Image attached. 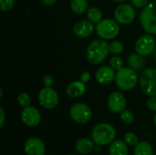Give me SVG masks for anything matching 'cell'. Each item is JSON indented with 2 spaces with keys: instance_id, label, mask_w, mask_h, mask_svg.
<instances>
[{
  "instance_id": "obj_1",
  "label": "cell",
  "mask_w": 156,
  "mask_h": 155,
  "mask_svg": "<svg viewBox=\"0 0 156 155\" xmlns=\"http://www.w3.org/2000/svg\"><path fill=\"white\" fill-rule=\"evenodd\" d=\"M115 128L106 122L97 124L91 132V138L98 146H105L112 143L115 140Z\"/></svg>"
},
{
  "instance_id": "obj_2",
  "label": "cell",
  "mask_w": 156,
  "mask_h": 155,
  "mask_svg": "<svg viewBox=\"0 0 156 155\" xmlns=\"http://www.w3.org/2000/svg\"><path fill=\"white\" fill-rule=\"evenodd\" d=\"M110 52V44L104 39L93 40L87 48V59L92 65L101 63Z\"/></svg>"
},
{
  "instance_id": "obj_3",
  "label": "cell",
  "mask_w": 156,
  "mask_h": 155,
  "mask_svg": "<svg viewBox=\"0 0 156 155\" xmlns=\"http://www.w3.org/2000/svg\"><path fill=\"white\" fill-rule=\"evenodd\" d=\"M138 75L136 70L132 68H122L120 69L115 77L116 86L122 90H131L138 83Z\"/></svg>"
},
{
  "instance_id": "obj_4",
  "label": "cell",
  "mask_w": 156,
  "mask_h": 155,
  "mask_svg": "<svg viewBox=\"0 0 156 155\" xmlns=\"http://www.w3.org/2000/svg\"><path fill=\"white\" fill-rule=\"evenodd\" d=\"M140 22L147 34L156 35V1L148 3L140 14Z\"/></svg>"
},
{
  "instance_id": "obj_5",
  "label": "cell",
  "mask_w": 156,
  "mask_h": 155,
  "mask_svg": "<svg viewBox=\"0 0 156 155\" xmlns=\"http://www.w3.org/2000/svg\"><path fill=\"white\" fill-rule=\"evenodd\" d=\"M96 32L101 39H113L120 33V26L116 20L105 18L96 25Z\"/></svg>"
},
{
  "instance_id": "obj_6",
  "label": "cell",
  "mask_w": 156,
  "mask_h": 155,
  "mask_svg": "<svg viewBox=\"0 0 156 155\" xmlns=\"http://www.w3.org/2000/svg\"><path fill=\"white\" fill-rule=\"evenodd\" d=\"M140 86L147 96H156V68L143 70L139 78Z\"/></svg>"
},
{
  "instance_id": "obj_7",
  "label": "cell",
  "mask_w": 156,
  "mask_h": 155,
  "mask_svg": "<svg viewBox=\"0 0 156 155\" xmlns=\"http://www.w3.org/2000/svg\"><path fill=\"white\" fill-rule=\"evenodd\" d=\"M69 116L77 123L84 124L91 119L92 111L88 105L84 103H76L71 106L69 110Z\"/></svg>"
},
{
  "instance_id": "obj_8",
  "label": "cell",
  "mask_w": 156,
  "mask_h": 155,
  "mask_svg": "<svg viewBox=\"0 0 156 155\" xmlns=\"http://www.w3.org/2000/svg\"><path fill=\"white\" fill-rule=\"evenodd\" d=\"M58 94L52 88L44 87L38 93V101L45 109L51 110L56 108L58 104Z\"/></svg>"
},
{
  "instance_id": "obj_9",
  "label": "cell",
  "mask_w": 156,
  "mask_h": 155,
  "mask_svg": "<svg viewBox=\"0 0 156 155\" xmlns=\"http://www.w3.org/2000/svg\"><path fill=\"white\" fill-rule=\"evenodd\" d=\"M136 16L135 9L129 4H122L118 5L114 10L115 20L122 25L131 24Z\"/></svg>"
},
{
  "instance_id": "obj_10",
  "label": "cell",
  "mask_w": 156,
  "mask_h": 155,
  "mask_svg": "<svg viewBox=\"0 0 156 155\" xmlns=\"http://www.w3.org/2000/svg\"><path fill=\"white\" fill-rule=\"evenodd\" d=\"M155 47V40L151 34H146L140 37L135 43L136 52L144 57L151 55L154 51Z\"/></svg>"
},
{
  "instance_id": "obj_11",
  "label": "cell",
  "mask_w": 156,
  "mask_h": 155,
  "mask_svg": "<svg viewBox=\"0 0 156 155\" xmlns=\"http://www.w3.org/2000/svg\"><path fill=\"white\" fill-rule=\"evenodd\" d=\"M21 120L27 127H36L41 122V114L37 108L28 106L22 111Z\"/></svg>"
},
{
  "instance_id": "obj_12",
  "label": "cell",
  "mask_w": 156,
  "mask_h": 155,
  "mask_svg": "<svg viewBox=\"0 0 156 155\" xmlns=\"http://www.w3.org/2000/svg\"><path fill=\"white\" fill-rule=\"evenodd\" d=\"M24 151L26 155H45L46 146L41 139L31 137L25 143Z\"/></svg>"
},
{
  "instance_id": "obj_13",
  "label": "cell",
  "mask_w": 156,
  "mask_h": 155,
  "mask_svg": "<svg viewBox=\"0 0 156 155\" xmlns=\"http://www.w3.org/2000/svg\"><path fill=\"white\" fill-rule=\"evenodd\" d=\"M108 108L114 113H121L125 110L126 107V99L124 95L121 92L114 91L110 94L108 97Z\"/></svg>"
},
{
  "instance_id": "obj_14",
  "label": "cell",
  "mask_w": 156,
  "mask_h": 155,
  "mask_svg": "<svg viewBox=\"0 0 156 155\" xmlns=\"http://www.w3.org/2000/svg\"><path fill=\"white\" fill-rule=\"evenodd\" d=\"M116 73L111 66H102L100 67L95 73V79L98 83L101 85L111 84L115 80Z\"/></svg>"
},
{
  "instance_id": "obj_15",
  "label": "cell",
  "mask_w": 156,
  "mask_h": 155,
  "mask_svg": "<svg viewBox=\"0 0 156 155\" xmlns=\"http://www.w3.org/2000/svg\"><path fill=\"white\" fill-rule=\"evenodd\" d=\"M94 31V26L93 23H91L90 20H80L78 21L74 26H73V32L74 34L81 38H85L90 37Z\"/></svg>"
},
{
  "instance_id": "obj_16",
  "label": "cell",
  "mask_w": 156,
  "mask_h": 155,
  "mask_svg": "<svg viewBox=\"0 0 156 155\" xmlns=\"http://www.w3.org/2000/svg\"><path fill=\"white\" fill-rule=\"evenodd\" d=\"M86 91L85 83L81 80L73 81L67 88V94L70 98H80Z\"/></svg>"
},
{
  "instance_id": "obj_17",
  "label": "cell",
  "mask_w": 156,
  "mask_h": 155,
  "mask_svg": "<svg viewBox=\"0 0 156 155\" xmlns=\"http://www.w3.org/2000/svg\"><path fill=\"white\" fill-rule=\"evenodd\" d=\"M127 143L122 140H114L109 147V155H128Z\"/></svg>"
},
{
  "instance_id": "obj_18",
  "label": "cell",
  "mask_w": 156,
  "mask_h": 155,
  "mask_svg": "<svg viewBox=\"0 0 156 155\" xmlns=\"http://www.w3.org/2000/svg\"><path fill=\"white\" fill-rule=\"evenodd\" d=\"M94 142L93 140H90L88 138H81L77 141L75 144L76 151L80 154H88L94 149Z\"/></svg>"
},
{
  "instance_id": "obj_19",
  "label": "cell",
  "mask_w": 156,
  "mask_h": 155,
  "mask_svg": "<svg viewBox=\"0 0 156 155\" xmlns=\"http://www.w3.org/2000/svg\"><path fill=\"white\" fill-rule=\"evenodd\" d=\"M128 64L129 67L134 70H141L145 67L146 62L144 56L138 53H133L128 57Z\"/></svg>"
},
{
  "instance_id": "obj_20",
  "label": "cell",
  "mask_w": 156,
  "mask_h": 155,
  "mask_svg": "<svg viewBox=\"0 0 156 155\" xmlns=\"http://www.w3.org/2000/svg\"><path fill=\"white\" fill-rule=\"evenodd\" d=\"M89 3L87 0H71L70 8L73 13L77 15H82L88 11Z\"/></svg>"
},
{
  "instance_id": "obj_21",
  "label": "cell",
  "mask_w": 156,
  "mask_h": 155,
  "mask_svg": "<svg viewBox=\"0 0 156 155\" xmlns=\"http://www.w3.org/2000/svg\"><path fill=\"white\" fill-rule=\"evenodd\" d=\"M134 155H154L153 147L147 142H139L134 148Z\"/></svg>"
},
{
  "instance_id": "obj_22",
  "label": "cell",
  "mask_w": 156,
  "mask_h": 155,
  "mask_svg": "<svg viewBox=\"0 0 156 155\" xmlns=\"http://www.w3.org/2000/svg\"><path fill=\"white\" fill-rule=\"evenodd\" d=\"M87 18L91 23L98 24L100 21L102 20V12L98 7H90L87 11Z\"/></svg>"
},
{
  "instance_id": "obj_23",
  "label": "cell",
  "mask_w": 156,
  "mask_h": 155,
  "mask_svg": "<svg viewBox=\"0 0 156 155\" xmlns=\"http://www.w3.org/2000/svg\"><path fill=\"white\" fill-rule=\"evenodd\" d=\"M123 49H124V46L119 40H115L110 43V52L112 54L119 55L123 51Z\"/></svg>"
},
{
  "instance_id": "obj_24",
  "label": "cell",
  "mask_w": 156,
  "mask_h": 155,
  "mask_svg": "<svg viewBox=\"0 0 156 155\" xmlns=\"http://www.w3.org/2000/svg\"><path fill=\"white\" fill-rule=\"evenodd\" d=\"M17 102H18V105L22 108H26V107H28L30 106V103H31V98L30 96L26 93V92H23V93H20L17 97Z\"/></svg>"
},
{
  "instance_id": "obj_25",
  "label": "cell",
  "mask_w": 156,
  "mask_h": 155,
  "mask_svg": "<svg viewBox=\"0 0 156 155\" xmlns=\"http://www.w3.org/2000/svg\"><path fill=\"white\" fill-rule=\"evenodd\" d=\"M110 66L114 69L119 71L123 68V60L119 56H114L110 59Z\"/></svg>"
},
{
  "instance_id": "obj_26",
  "label": "cell",
  "mask_w": 156,
  "mask_h": 155,
  "mask_svg": "<svg viewBox=\"0 0 156 155\" xmlns=\"http://www.w3.org/2000/svg\"><path fill=\"white\" fill-rule=\"evenodd\" d=\"M124 142L130 145V146H136V144L139 143L138 136L133 132H127L124 135Z\"/></svg>"
},
{
  "instance_id": "obj_27",
  "label": "cell",
  "mask_w": 156,
  "mask_h": 155,
  "mask_svg": "<svg viewBox=\"0 0 156 155\" xmlns=\"http://www.w3.org/2000/svg\"><path fill=\"white\" fill-rule=\"evenodd\" d=\"M133 114L132 113V111L124 110L121 112V120L123 123L125 124H132L133 122Z\"/></svg>"
},
{
  "instance_id": "obj_28",
  "label": "cell",
  "mask_w": 156,
  "mask_h": 155,
  "mask_svg": "<svg viewBox=\"0 0 156 155\" xmlns=\"http://www.w3.org/2000/svg\"><path fill=\"white\" fill-rule=\"evenodd\" d=\"M15 5V0H0V9L3 12L10 11Z\"/></svg>"
},
{
  "instance_id": "obj_29",
  "label": "cell",
  "mask_w": 156,
  "mask_h": 155,
  "mask_svg": "<svg viewBox=\"0 0 156 155\" xmlns=\"http://www.w3.org/2000/svg\"><path fill=\"white\" fill-rule=\"evenodd\" d=\"M43 85L45 87H48V88H52L54 85V78L49 75L47 74L44 78H43Z\"/></svg>"
},
{
  "instance_id": "obj_30",
  "label": "cell",
  "mask_w": 156,
  "mask_h": 155,
  "mask_svg": "<svg viewBox=\"0 0 156 155\" xmlns=\"http://www.w3.org/2000/svg\"><path fill=\"white\" fill-rule=\"evenodd\" d=\"M147 107L150 111H156V96H151L147 100Z\"/></svg>"
},
{
  "instance_id": "obj_31",
  "label": "cell",
  "mask_w": 156,
  "mask_h": 155,
  "mask_svg": "<svg viewBox=\"0 0 156 155\" xmlns=\"http://www.w3.org/2000/svg\"><path fill=\"white\" fill-rule=\"evenodd\" d=\"M133 6L137 8H144L145 5H148L149 0H131Z\"/></svg>"
},
{
  "instance_id": "obj_32",
  "label": "cell",
  "mask_w": 156,
  "mask_h": 155,
  "mask_svg": "<svg viewBox=\"0 0 156 155\" xmlns=\"http://www.w3.org/2000/svg\"><path fill=\"white\" fill-rule=\"evenodd\" d=\"M90 73L89 71H84L80 76V80L84 83H87L90 81Z\"/></svg>"
},
{
  "instance_id": "obj_33",
  "label": "cell",
  "mask_w": 156,
  "mask_h": 155,
  "mask_svg": "<svg viewBox=\"0 0 156 155\" xmlns=\"http://www.w3.org/2000/svg\"><path fill=\"white\" fill-rule=\"evenodd\" d=\"M0 116H1V119H0V126L2 127L5 123V111L3 108H0Z\"/></svg>"
},
{
  "instance_id": "obj_34",
  "label": "cell",
  "mask_w": 156,
  "mask_h": 155,
  "mask_svg": "<svg viewBox=\"0 0 156 155\" xmlns=\"http://www.w3.org/2000/svg\"><path fill=\"white\" fill-rule=\"evenodd\" d=\"M40 1L46 5H52L57 2V0H40Z\"/></svg>"
},
{
  "instance_id": "obj_35",
  "label": "cell",
  "mask_w": 156,
  "mask_h": 155,
  "mask_svg": "<svg viewBox=\"0 0 156 155\" xmlns=\"http://www.w3.org/2000/svg\"><path fill=\"white\" fill-rule=\"evenodd\" d=\"M112 1H114V2H119V3H121V2H124V1H126V0H112Z\"/></svg>"
},
{
  "instance_id": "obj_36",
  "label": "cell",
  "mask_w": 156,
  "mask_h": 155,
  "mask_svg": "<svg viewBox=\"0 0 156 155\" xmlns=\"http://www.w3.org/2000/svg\"><path fill=\"white\" fill-rule=\"evenodd\" d=\"M154 125L156 126V114L154 115Z\"/></svg>"
},
{
  "instance_id": "obj_37",
  "label": "cell",
  "mask_w": 156,
  "mask_h": 155,
  "mask_svg": "<svg viewBox=\"0 0 156 155\" xmlns=\"http://www.w3.org/2000/svg\"><path fill=\"white\" fill-rule=\"evenodd\" d=\"M154 56H155V58H156V47H155V49H154Z\"/></svg>"
},
{
  "instance_id": "obj_38",
  "label": "cell",
  "mask_w": 156,
  "mask_h": 155,
  "mask_svg": "<svg viewBox=\"0 0 156 155\" xmlns=\"http://www.w3.org/2000/svg\"><path fill=\"white\" fill-rule=\"evenodd\" d=\"M67 155H75V154H67Z\"/></svg>"
},
{
  "instance_id": "obj_39",
  "label": "cell",
  "mask_w": 156,
  "mask_h": 155,
  "mask_svg": "<svg viewBox=\"0 0 156 155\" xmlns=\"http://www.w3.org/2000/svg\"><path fill=\"white\" fill-rule=\"evenodd\" d=\"M52 155H56V154H52Z\"/></svg>"
}]
</instances>
